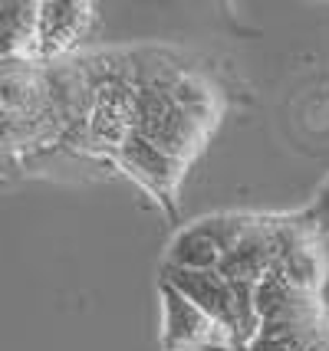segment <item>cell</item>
Wrapping results in <instances>:
<instances>
[{"label":"cell","instance_id":"7a4b0ae2","mask_svg":"<svg viewBox=\"0 0 329 351\" xmlns=\"http://www.w3.org/2000/svg\"><path fill=\"white\" fill-rule=\"evenodd\" d=\"M247 220L237 217H214V220H198L185 227L168 246V263L178 269H220L231 246L244 233Z\"/></svg>","mask_w":329,"mask_h":351},{"label":"cell","instance_id":"277c9868","mask_svg":"<svg viewBox=\"0 0 329 351\" xmlns=\"http://www.w3.org/2000/svg\"><path fill=\"white\" fill-rule=\"evenodd\" d=\"M115 154H119L122 168H126L128 174H135L148 191H155L161 197H172L174 184H178V174L185 168L178 158L165 154L161 148H155L152 141H145L141 135H132Z\"/></svg>","mask_w":329,"mask_h":351},{"label":"cell","instance_id":"6da1fadb","mask_svg":"<svg viewBox=\"0 0 329 351\" xmlns=\"http://www.w3.org/2000/svg\"><path fill=\"white\" fill-rule=\"evenodd\" d=\"M161 299H165V328L161 345L168 351H214L231 341V332L214 322L201 306H194L185 292H178L161 279Z\"/></svg>","mask_w":329,"mask_h":351},{"label":"cell","instance_id":"5b68a950","mask_svg":"<svg viewBox=\"0 0 329 351\" xmlns=\"http://www.w3.org/2000/svg\"><path fill=\"white\" fill-rule=\"evenodd\" d=\"M36 23H40V3H3L0 7V49H3V62L33 60Z\"/></svg>","mask_w":329,"mask_h":351},{"label":"cell","instance_id":"3957f363","mask_svg":"<svg viewBox=\"0 0 329 351\" xmlns=\"http://www.w3.org/2000/svg\"><path fill=\"white\" fill-rule=\"evenodd\" d=\"M89 23L86 3H40V23H36V49L33 60H53L73 49Z\"/></svg>","mask_w":329,"mask_h":351}]
</instances>
